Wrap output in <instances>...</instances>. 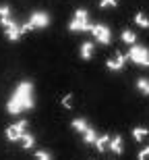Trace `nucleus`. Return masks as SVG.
I'll list each match as a JSON object with an SVG mask.
<instances>
[{
  "label": "nucleus",
  "mask_w": 149,
  "mask_h": 160,
  "mask_svg": "<svg viewBox=\"0 0 149 160\" xmlns=\"http://www.w3.org/2000/svg\"><path fill=\"white\" fill-rule=\"evenodd\" d=\"M35 106V98H33V83L31 81H21L15 88L12 96L8 98L6 110L8 114H21L23 110H31Z\"/></svg>",
  "instance_id": "f257e3e1"
},
{
  "label": "nucleus",
  "mask_w": 149,
  "mask_h": 160,
  "mask_svg": "<svg viewBox=\"0 0 149 160\" xmlns=\"http://www.w3.org/2000/svg\"><path fill=\"white\" fill-rule=\"evenodd\" d=\"M91 27H93V23L89 21L87 11L85 8H77L71 19V23H68V29L75 31V33H87V31H91Z\"/></svg>",
  "instance_id": "f03ea898"
},
{
  "label": "nucleus",
  "mask_w": 149,
  "mask_h": 160,
  "mask_svg": "<svg viewBox=\"0 0 149 160\" xmlns=\"http://www.w3.org/2000/svg\"><path fill=\"white\" fill-rule=\"evenodd\" d=\"M50 25V15L44 11H35L29 15V21L21 25V33H29L33 29H44Z\"/></svg>",
  "instance_id": "7ed1b4c3"
},
{
  "label": "nucleus",
  "mask_w": 149,
  "mask_h": 160,
  "mask_svg": "<svg viewBox=\"0 0 149 160\" xmlns=\"http://www.w3.org/2000/svg\"><path fill=\"white\" fill-rule=\"evenodd\" d=\"M126 58L131 60V62H135V65H139V67H149V48L133 44V48H131V52H128Z\"/></svg>",
  "instance_id": "20e7f679"
},
{
  "label": "nucleus",
  "mask_w": 149,
  "mask_h": 160,
  "mask_svg": "<svg viewBox=\"0 0 149 160\" xmlns=\"http://www.w3.org/2000/svg\"><path fill=\"white\" fill-rule=\"evenodd\" d=\"M0 25L4 27V36H6L8 42H17L19 38L23 36V33H21V25H19L15 19H11V17L0 19Z\"/></svg>",
  "instance_id": "39448f33"
},
{
  "label": "nucleus",
  "mask_w": 149,
  "mask_h": 160,
  "mask_svg": "<svg viewBox=\"0 0 149 160\" xmlns=\"http://www.w3.org/2000/svg\"><path fill=\"white\" fill-rule=\"evenodd\" d=\"M25 131H27V121H17V123H12L6 127V139L8 142H21V137L25 135Z\"/></svg>",
  "instance_id": "423d86ee"
},
{
  "label": "nucleus",
  "mask_w": 149,
  "mask_h": 160,
  "mask_svg": "<svg viewBox=\"0 0 149 160\" xmlns=\"http://www.w3.org/2000/svg\"><path fill=\"white\" fill-rule=\"evenodd\" d=\"M91 36L95 38L97 44H104V46H108V44L112 42V31H110V27H108V25H101V23H95L91 27Z\"/></svg>",
  "instance_id": "0eeeda50"
},
{
  "label": "nucleus",
  "mask_w": 149,
  "mask_h": 160,
  "mask_svg": "<svg viewBox=\"0 0 149 160\" xmlns=\"http://www.w3.org/2000/svg\"><path fill=\"white\" fill-rule=\"evenodd\" d=\"M126 56L120 50H116V54H114V58H108L106 60V67H108V71H122L124 69V65H126Z\"/></svg>",
  "instance_id": "6e6552de"
},
{
  "label": "nucleus",
  "mask_w": 149,
  "mask_h": 160,
  "mask_svg": "<svg viewBox=\"0 0 149 160\" xmlns=\"http://www.w3.org/2000/svg\"><path fill=\"white\" fill-rule=\"evenodd\" d=\"M108 150L114 152V154H122V150H124L122 137H120V135H112V137H110V143H108Z\"/></svg>",
  "instance_id": "1a4fd4ad"
},
{
  "label": "nucleus",
  "mask_w": 149,
  "mask_h": 160,
  "mask_svg": "<svg viewBox=\"0 0 149 160\" xmlns=\"http://www.w3.org/2000/svg\"><path fill=\"white\" fill-rule=\"evenodd\" d=\"M108 143H110V135H97V139H95V143H93V146H95V150L97 152H106L108 150Z\"/></svg>",
  "instance_id": "9d476101"
},
{
  "label": "nucleus",
  "mask_w": 149,
  "mask_h": 160,
  "mask_svg": "<svg viewBox=\"0 0 149 160\" xmlns=\"http://www.w3.org/2000/svg\"><path fill=\"white\" fill-rule=\"evenodd\" d=\"M91 56H93V44H91V42H83V44H81V58L91 60Z\"/></svg>",
  "instance_id": "9b49d317"
},
{
  "label": "nucleus",
  "mask_w": 149,
  "mask_h": 160,
  "mask_svg": "<svg viewBox=\"0 0 149 160\" xmlns=\"http://www.w3.org/2000/svg\"><path fill=\"white\" fill-rule=\"evenodd\" d=\"M71 127L77 131V133H85V131L89 129V125H87V121H85V119H72Z\"/></svg>",
  "instance_id": "f8f14e48"
},
{
  "label": "nucleus",
  "mask_w": 149,
  "mask_h": 160,
  "mask_svg": "<svg viewBox=\"0 0 149 160\" xmlns=\"http://www.w3.org/2000/svg\"><path fill=\"white\" fill-rule=\"evenodd\" d=\"M95 139H97V133H95V129H87L83 133V143H87V146H93V143H95Z\"/></svg>",
  "instance_id": "ddd939ff"
},
{
  "label": "nucleus",
  "mask_w": 149,
  "mask_h": 160,
  "mask_svg": "<svg viewBox=\"0 0 149 160\" xmlns=\"http://www.w3.org/2000/svg\"><path fill=\"white\" fill-rule=\"evenodd\" d=\"M135 23H137L139 27H143V29H149V17L145 12H137V15H135Z\"/></svg>",
  "instance_id": "4468645a"
},
{
  "label": "nucleus",
  "mask_w": 149,
  "mask_h": 160,
  "mask_svg": "<svg viewBox=\"0 0 149 160\" xmlns=\"http://www.w3.org/2000/svg\"><path fill=\"white\" fill-rule=\"evenodd\" d=\"M21 143H23V148H25V150H31L33 146H35V137L31 135V133H27V131H25V135L21 137Z\"/></svg>",
  "instance_id": "2eb2a0df"
},
{
  "label": "nucleus",
  "mask_w": 149,
  "mask_h": 160,
  "mask_svg": "<svg viewBox=\"0 0 149 160\" xmlns=\"http://www.w3.org/2000/svg\"><path fill=\"white\" fill-rule=\"evenodd\" d=\"M120 38H122V42H124V44H131V46L137 42V33H135V31H131V29H124Z\"/></svg>",
  "instance_id": "dca6fc26"
},
{
  "label": "nucleus",
  "mask_w": 149,
  "mask_h": 160,
  "mask_svg": "<svg viewBox=\"0 0 149 160\" xmlns=\"http://www.w3.org/2000/svg\"><path fill=\"white\" fill-rule=\"evenodd\" d=\"M137 89H139L143 96H149V79H147V77L137 79Z\"/></svg>",
  "instance_id": "f3484780"
},
{
  "label": "nucleus",
  "mask_w": 149,
  "mask_h": 160,
  "mask_svg": "<svg viewBox=\"0 0 149 160\" xmlns=\"http://www.w3.org/2000/svg\"><path fill=\"white\" fill-rule=\"evenodd\" d=\"M145 137H147V129H143V127H135L133 129V139L135 142H143Z\"/></svg>",
  "instance_id": "a211bd4d"
},
{
  "label": "nucleus",
  "mask_w": 149,
  "mask_h": 160,
  "mask_svg": "<svg viewBox=\"0 0 149 160\" xmlns=\"http://www.w3.org/2000/svg\"><path fill=\"white\" fill-rule=\"evenodd\" d=\"M116 8L118 6V0H100V8Z\"/></svg>",
  "instance_id": "6ab92c4d"
},
{
  "label": "nucleus",
  "mask_w": 149,
  "mask_h": 160,
  "mask_svg": "<svg viewBox=\"0 0 149 160\" xmlns=\"http://www.w3.org/2000/svg\"><path fill=\"white\" fill-rule=\"evenodd\" d=\"M35 158L37 160H52V156H50V152H46V150H37Z\"/></svg>",
  "instance_id": "aec40b11"
},
{
  "label": "nucleus",
  "mask_w": 149,
  "mask_h": 160,
  "mask_svg": "<svg viewBox=\"0 0 149 160\" xmlns=\"http://www.w3.org/2000/svg\"><path fill=\"white\" fill-rule=\"evenodd\" d=\"M4 17H11V8H8V4H0V19Z\"/></svg>",
  "instance_id": "412c9836"
},
{
  "label": "nucleus",
  "mask_w": 149,
  "mask_h": 160,
  "mask_svg": "<svg viewBox=\"0 0 149 160\" xmlns=\"http://www.w3.org/2000/svg\"><path fill=\"white\" fill-rule=\"evenodd\" d=\"M139 160H149V146H145V148L139 152Z\"/></svg>",
  "instance_id": "4be33fe9"
},
{
  "label": "nucleus",
  "mask_w": 149,
  "mask_h": 160,
  "mask_svg": "<svg viewBox=\"0 0 149 160\" xmlns=\"http://www.w3.org/2000/svg\"><path fill=\"white\" fill-rule=\"evenodd\" d=\"M71 98H72L71 94H66L64 98H62V106H64V108H71V106H72V102H71Z\"/></svg>",
  "instance_id": "5701e85b"
}]
</instances>
